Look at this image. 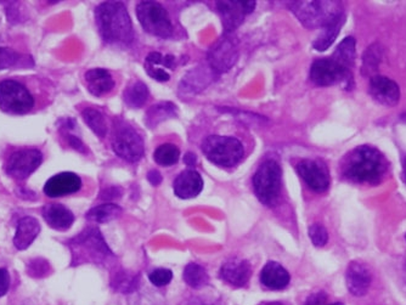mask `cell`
<instances>
[{
    "instance_id": "obj_32",
    "label": "cell",
    "mask_w": 406,
    "mask_h": 305,
    "mask_svg": "<svg viewBox=\"0 0 406 305\" xmlns=\"http://www.w3.org/2000/svg\"><path fill=\"white\" fill-rule=\"evenodd\" d=\"M183 278L190 287L195 288V290L205 287L210 280L205 268L201 265L196 264V263H190L185 266Z\"/></svg>"
},
{
    "instance_id": "obj_22",
    "label": "cell",
    "mask_w": 406,
    "mask_h": 305,
    "mask_svg": "<svg viewBox=\"0 0 406 305\" xmlns=\"http://www.w3.org/2000/svg\"><path fill=\"white\" fill-rule=\"evenodd\" d=\"M290 280L291 276L287 270L276 262L266 263L260 273V283H263L265 287L274 291L287 287Z\"/></svg>"
},
{
    "instance_id": "obj_12",
    "label": "cell",
    "mask_w": 406,
    "mask_h": 305,
    "mask_svg": "<svg viewBox=\"0 0 406 305\" xmlns=\"http://www.w3.org/2000/svg\"><path fill=\"white\" fill-rule=\"evenodd\" d=\"M238 59V46L228 34L222 36L208 53V62L213 72H228L229 69H233Z\"/></svg>"
},
{
    "instance_id": "obj_13",
    "label": "cell",
    "mask_w": 406,
    "mask_h": 305,
    "mask_svg": "<svg viewBox=\"0 0 406 305\" xmlns=\"http://www.w3.org/2000/svg\"><path fill=\"white\" fill-rule=\"evenodd\" d=\"M225 33L233 32L243 22V18L256 8L255 1L223 0L217 3Z\"/></svg>"
},
{
    "instance_id": "obj_40",
    "label": "cell",
    "mask_w": 406,
    "mask_h": 305,
    "mask_svg": "<svg viewBox=\"0 0 406 305\" xmlns=\"http://www.w3.org/2000/svg\"><path fill=\"white\" fill-rule=\"evenodd\" d=\"M327 294L325 292H315L306 298L304 305H327Z\"/></svg>"
},
{
    "instance_id": "obj_42",
    "label": "cell",
    "mask_w": 406,
    "mask_h": 305,
    "mask_svg": "<svg viewBox=\"0 0 406 305\" xmlns=\"http://www.w3.org/2000/svg\"><path fill=\"white\" fill-rule=\"evenodd\" d=\"M10 288V273L6 269H0V298L4 297Z\"/></svg>"
},
{
    "instance_id": "obj_28",
    "label": "cell",
    "mask_w": 406,
    "mask_h": 305,
    "mask_svg": "<svg viewBox=\"0 0 406 305\" xmlns=\"http://www.w3.org/2000/svg\"><path fill=\"white\" fill-rule=\"evenodd\" d=\"M331 57L344 69L351 71L356 61V39L353 36L344 38Z\"/></svg>"
},
{
    "instance_id": "obj_31",
    "label": "cell",
    "mask_w": 406,
    "mask_h": 305,
    "mask_svg": "<svg viewBox=\"0 0 406 305\" xmlns=\"http://www.w3.org/2000/svg\"><path fill=\"white\" fill-rule=\"evenodd\" d=\"M149 99V89L142 82H134L124 91V101L132 109H140Z\"/></svg>"
},
{
    "instance_id": "obj_37",
    "label": "cell",
    "mask_w": 406,
    "mask_h": 305,
    "mask_svg": "<svg viewBox=\"0 0 406 305\" xmlns=\"http://www.w3.org/2000/svg\"><path fill=\"white\" fill-rule=\"evenodd\" d=\"M28 276L33 278H44L51 273L50 263L44 258H34L27 263Z\"/></svg>"
},
{
    "instance_id": "obj_15",
    "label": "cell",
    "mask_w": 406,
    "mask_h": 305,
    "mask_svg": "<svg viewBox=\"0 0 406 305\" xmlns=\"http://www.w3.org/2000/svg\"><path fill=\"white\" fill-rule=\"evenodd\" d=\"M369 91L376 102L387 107L397 105L400 99V89L397 83L379 74L370 79Z\"/></svg>"
},
{
    "instance_id": "obj_34",
    "label": "cell",
    "mask_w": 406,
    "mask_h": 305,
    "mask_svg": "<svg viewBox=\"0 0 406 305\" xmlns=\"http://www.w3.org/2000/svg\"><path fill=\"white\" fill-rule=\"evenodd\" d=\"M28 61H32V59L9 48H0V71L14 67H26Z\"/></svg>"
},
{
    "instance_id": "obj_27",
    "label": "cell",
    "mask_w": 406,
    "mask_h": 305,
    "mask_svg": "<svg viewBox=\"0 0 406 305\" xmlns=\"http://www.w3.org/2000/svg\"><path fill=\"white\" fill-rule=\"evenodd\" d=\"M178 114L177 106L172 102H160L157 105L151 106L145 117V123L150 128L165 122L167 119L173 118Z\"/></svg>"
},
{
    "instance_id": "obj_35",
    "label": "cell",
    "mask_w": 406,
    "mask_h": 305,
    "mask_svg": "<svg viewBox=\"0 0 406 305\" xmlns=\"http://www.w3.org/2000/svg\"><path fill=\"white\" fill-rule=\"evenodd\" d=\"M139 278L137 275L129 273L128 271H119L114 275L111 285L116 291L121 293H132L137 288Z\"/></svg>"
},
{
    "instance_id": "obj_33",
    "label": "cell",
    "mask_w": 406,
    "mask_h": 305,
    "mask_svg": "<svg viewBox=\"0 0 406 305\" xmlns=\"http://www.w3.org/2000/svg\"><path fill=\"white\" fill-rule=\"evenodd\" d=\"M82 117L84 122L88 124V127L92 129L95 135L102 139L106 137L107 133V123H106L105 116L101 114L99 109H83Z\"/></svg>"
},
{
    "instance_id": "obj_9",
    "label": "cell",
    "mask_w": 406,
    "mask_h": 305,
    "mask_svg": "<svg viewBox=\"0 0 406 305\" xmlns=\"http://www.w3.org/2000/svg\"><path fill=\"white\" fill-rule=\"evenodd\" d=\"M34 107V99L27 88L16 81L0 83V109L5 114H26Z\"/></svg>"
},
{
    "instance_id": "obj_21",
    "label": "cell",
    "mask_w": 406,
    "mask_h": 305,
    "mask_svg": "<svg viewBox=\"0 0 406 305\" xmlns=\"http://www.w3.org/2000/svg\"><path fill=\"white\" fill-rule=\"evenodd\" d=\"M41 224L33 217L20 219L14 236V246L19 251H25L32 245L41 233Z\"/></svg>"
},
{
    "instance_id": "obj_41",
    "label": "cell",
    "mask_w": 406,
    "mask_h": 305,
    "mask_svg": "<svg viewBox=\"0 0 406 305\" xmlns=\"http://www.w3.org/2000/svg\"><path fill=\"white\" fill-rule=\"evenodd\" d=\"M64 135L66 137V140L69 142V145L74 149V150L78 151V152H82V154H86V146L83 144L82 140L79 137H76V135H71L67 132H64Z\"/></svg>"
},
{
    "instance_id": "obj_46",
    "label": "cell",
    "mask_w": 406,
    "mask_h": 305,
    "mask_svg": "<svg viewBox=\"0 0 406 305\" xmlns=\"http://www.w3.org/2000/svg\"><path fill=\"white\" fill-rule=\"evenodd\" d=\"M187 305H222L220 303L215 301H202V299H192L191 301L187 303Z\"/></svg>"
},
{
    "instance_id": "obj_48",
    "label": "cell",
    "mask_w": 406,
    "mask_h": 305,
    "mask_svg": "<svg viewBox=\"0 0 406 305\" xmlns=\"http://www.w3.org/2000/svg\"><path fill=\"white\" fill-rule=\"evenodd\" d=\"M266 305H285L283 303H278V301H273V303H268Z\"/></svg>"
},
{
    "instance_id": "obj_1",
    "label": "cell",
    "mask_w": 406,
    "mask_h": 305,
    "mask_svg": "<svg viewBox=\"0 0 406 305\" xmlns=\"http://www.w3.org/2000/svg\"><path fill=\"white\" fill-rule=\"evenodd\" d=\"M387 172V161L372 146H359L351 151L343 164L344 177L359 184H379Z\"/></svg>"
},
{
    "instance_id": "obj_30",
    "label": "cell",
    "mask_w": 406,
    "mask_h": 305,
    "mask_svg": "<svg viewBox=\"0 0 406 305\" xmlns=\"http://www.w3.org/2000/svg\"><path fill=\"white\" fill-rule=\"evenodd\" d=\"M382 57H384V48L379 44H374L367 48V50L363 56V74L365 77H374Z\"/></svg>"
},
{
    "instance_id": "obj_2",
    "label": "cell",
    "mask_w": 406,
    "mask_h": 305,
    "mask_svg": "<svg viewBox=\"0 0 406 305\" xmlns=\"http://www.w3.org/2000/svg\"><path fill=\"white\" fill-rule=\"evenodd\" d=\"M95 21L99 33L109 44H129L134 39L132 21L128 11L121 1H106L95 9Z\"/></svg>"
},
{
    "instance_id": "obj_45",
    "label": "cell",
    "mask_w": 406,
    "mask_h": 305,
    "mask_svg": "<svg viewBox=\"0 0 406 305\" xmlns=\"http://www.w3.org/2000/svg\"><path fill=\"white\" fill-rule=\"evenodd\" d=\"M16 192H18V196L21 197L23 200H37V195H36L34 192L31 191V190H27V189H20V190H18Z\"/></svg>"
},
{
    "instance_id": "obj_14",
    "label": "cell",
    "mask_w": 406,
    "mask_h": 305,
    "mask_svg": "<svg viewBox=\"0 0 406 305\" xmlns=\"http://www.w3.org/2000/svg\"><path fill=\"white\" fill-rule=\"evenodd\" d=\"M297 172L313 191L325 192L330 187L329 170L319 161H302L297 165Z\"/></svg>"
},
{
    "instance_id": "obj_47",
    "label": "cell",
    "mask_w": 406,
    "mask_h": 305,
    "mask_svg": "<svg viewBox=\"0 0 406 305\" xmlns=\"http://www.w3.org/2000/svg\"><path fill=\"white\" fill-rule=\"evenodd\" d=\"M196 155H194V154H190V152H189V154H187V155H185V157H184V162H185V163H187V165H189V167H191V165H195V163H196Z\"/></svg>"
},
{
    "instance_id": "obj_51",
    "label": "cell",
    "mask_w": 406,
    "mask_h": 305,
    "mask_svg": "<svg viewBox=\"0 0 406 305\" xmlns=\"http://www.w3.org/2000/svg\"><path fill=\"white\" fill-rule=\"evenodd\" d=\"M405 238H406V236H405Z\"/></svg>"
},
{
    "instance_id": "obj_39",
    "label": "cell",
    "mask_w": 406,
    "mask_h": 305,
    "mask_svg": "<svg viewBox=\"0 0 406 305\" xmlns=\"http://www.w3.org/2000/svg\"><path fill=\"white\" fill-rule=\"evenodd\" d=\"M149 278H150L151 283L155 285L156 287H163V286H167L172 278H173V273L169 269H156L152 271V273L149 275Z\"/></svg>"
},
{
    "instance_id": "obj_17",
    "label": "cell",
    "mask_w": 406,
    "mask_h": 305,
    "mask_svg": "<svg viewBox=\"0 0 406 305\" xmlns=\"http://www.w3.org/2000/svg\"><path fill=\"white\" fill-rule=\"evenodd\" d=\"M348 291L353 296H365L372 281V275L369 268L360 262H351L346 273Z\"/></svg>"
},
{
    "instance_id": "obj_38",
    "label": "cell",
    "mask_w": 406,
    "mask_h": 305,
    "mask_svg": "<svg viewBox=\"0 0 406 305\" xmlns=\"http://www.w3.org/2000/svg\"><path fill=\"white\" fill-rule=\"evenodd\" d=\"M309 237H311L313 245L316 247H324L329 241L327 230L320 224L311 225V228H309Z\"/></svg>"
},
{
    "instance_id": "obj_16",
    "label": "cell",
    "mask_w": 406,
    "mask_h": 305,
    "mask_svg": "<svg viewBox=\"0 0 406 305\" xmlns=\"http://www.w3.org/2000/svg\"><path fill=\"white\" fill-rule=\"evenodd\" d=\"M82 187V179L78 177L76 173L71 172H64L51 177L46 182L44 187V194L51 198L67 196L72 195L74 192H78Z\"/></svg>"
},
{
    "instance_id": "obj_26",
    "label": "cell",
    "mask_w": 406,
    "mask_h": 305,
    "mask_svg": "<svg viewBox=\"0 0 406 305\" xmlns=\"http://www.w3.org/2000/svg\"><path fill=\"white\" fill-rule=\"evenodd\" d=\"M344 22H346V15L343 14L336 21H333V22L327 25L326 27L323 28V32L313 43V46H314L315 49L318 51L327 50L330 46H332L334 41H336V38L341 32V28L343 27Z\"/></svg>"
},
{
    "instance_id": "obj_49",
    "label": "cell",
    "mask_w": 406,
    "mask_h": 305,
    "mask_svg": "<svg viewBox=\"0 0 406 305\" xmlns=\"http://www.w3.org/2000/svg\"><path fill=\"white\" fill-rule=\"evenodd\" d=\"M404 174H405V177H406V156H405V160H404Z\"/></svg>"
},
{
    "instance_id": "obj_4",
    "label": "cell",
    "mask_w": 406,
    "mask_h": 305,
    "mask_svg": "<svg viewBox=\"0 0 406 305\" xmlns=\"http://www.w3.org/2000/svg\"><path fill=\"white\" fill-rule=\"evenodd\" d=\"M288 8L306 28L326 27L343 15L342 4L338 1H292Z\"/></svg>"
},
{
    "instance_id": "obj_24",
    "label": "cell",
    "mask_w": 406,
    "mask_h": 305,
    "mask_svg": "<svg viewBox=\"0 0 406 305\" xmlns=\"http://www.w3.org/2000/svg\"><path fill=\"white\" fill-rule=\"evenodd\" d=\"M86 83L88 90L94 96H102L109 94L114 87V81L109 71L104 69H89L86 74Z\"/></svg>"
},
{
    "instance_id": "obj_19",
    "label": "cell",
    "mask_w": 406,
    "mask_h": 305,
    "mask_svg": "<svg viewBox=\"0 0 406 305\" xmlns=\"http://www.w3.org/2000/svg\"><path fill=\"white\" fill-rule=\"evenodd\" d=\"M203 180L196 170L187 169L179 174L174 182V192L179 198H194L201 194Z\"/></svg>"
},
{
    "instance_id": "obj_7",
    "label": "cell",
    "mask_w": 406,
    "mask_h": 305,
    "mask_svg": "<svg viewBox=\"0 0 406 305\" xmlns=\"http://www.w3.org/2000/svg\"><path fill=\"white\" fill-rule=\"evenodd\" d=\"M137 15L142 27L152 36L168 38L173 34V26L168 13L156 1H142L137 6Z\"/></svg>"
},
{
    "instance_id": "obj_8",
    "label": "cell",
    "mask_w": 406,
    "mask_h": 305,
    "mask_svg": "<svg viewBox=\"0 0 406 305\" xmlns=\"http://www.w3.org/2000/svg\"><path fill=\"white\" fill-rule=\"evenodd\" d=\"M112 149L116 155L128 162H137L144 156V142L140 134L121 121L114 124Z\"/></svg>"
},
{
    "instance_id": "obj_5",
    "label": "cell",
    "mask_w": 406,
    "mask_h": 305,
    "mask_svg": "<svg viewBox=\"0 0 406 305\" xmlns=\"http://www.w3.org/2000/svg\"><path fill=\"white\" fill-rule=\"evenodd\" d=\"M202 151L212 163L220 167H234L241 162L245 150L238 139L212 135L202 142Z\"/></svg>"
},
{
    "instance_id": "obj_36",
    "label": "cell",
    "mask_w": 406,
    "mask_h": 305,
    "mask_svg": "<svg viewBox=\"0 0 406 305\" xmlns=\"http://www.w3.org/2000/svg\"><path fill=\"white\" fill-rule=\"evenodd\" d=\"M179 157H180V151L173 144H163V145L158 146L154 154L156 162L165 167L177 163Z\"/></svg>"
},
{
    "instance_id": "obj_18",
    "label": "cell",
    "mask_w": 406,
    "mask_h": 305,
    "mask_svg": "<svg viewBox=\"0 0 406 305\" xmlns=\"http://www.w3.org/2000/svg\"><path fill=\"white\" fill-rule=\"evenodd\" d=\"M219 275L220 278L229 285L235 287H243L251 278V265L247 260L233 258L224 263L223 266L220 268Z\"/></svg>"
},
{
    "instance_id": "obj_50",
    "label": "cell",
    "mask_w": 406,
    "mask_h": 305,
    "mask_svg": "<svg viewBox=\"0 0 406 305\" xmlns=\"http://www.w3.org/2000/svg\"><path fill=\"white\" fill-rule=\"evenodd\" d=\"M327 305H343V303H332V304H327Z\"/></svg>"
},
{
    "instance_id": "obj_6",
    "label": "cell",
    "mask_w": 406,
    "mask_h": 305,
    "mask_svg": "<svg viewBox=\"0 0 406 305\" xmlns=\"http://www.w3.org/2000/svg\"><path fill=\"white\" fill-rule=\"evenodd\" d=\"M253 187L257 197L264 205H273L281 191V167L274 160L260 164L253 177Z\"/></svg>"
},
{
    "instance_id": "obj_20",
    "label": "cell",
    "mask_w": 406,
    "mask_h": 305,
    "mask_svg": "<svg viewBox=\"0 0 406 305\" xmlns=\"http://www.w3.org/2000/svg\"><path fill=\"white\" fill-rule=\"evenodd\" d=\"M46 223L54 230L66 231L74 222V215L71 210L60 203H50L43 207L41 210Z\"/></svg>"
},
{
    "instance_id": "obj_10",
    "label": "cell",
    "mask_w": 406,
    "mask_h": 305,
    "mask_svg": "<svg viewBox=\"0 0 406 305\" xmlns=\"http://www.w3.org/2000/svg\"><path fill=\"white\" fill-rule=\"evenodd\" d=\"M311 79L320 87H330L344 83L346 87L349 88V83L353 81L351 71L344 69L332 57L316 60L314 64L311 65Z\"/></svg>"
},
{
    "instance_id": "obj_3",
    "label": "cell",
    "mask_w": 406,
    "mask_h": 305,
    "mask_svg": "<svg viewBox=\"0 0 406 305\" xmlns=\"http://www.w3.org/2000/svg\"><path fill=\"white\" fill-rule=\"evenodd\" d=\"M67 246L72 255V266L82 264L106 265L114 258L99 229H86L78 236L69 240Z\"/></svg>"
},
{
    "instance_id": "obj_43",
    "label": "cell",
    "mask_w": 406,
    "mask_h": 305,
    "mask_svg": "<svg viewBox=\"0 0 406 305\" xmlns=\"http://www.w3.org/2000/svg\"><path fill=\"white\" fill-rule=\"evenodd\" d=\"M121 196V189L119 187H110L106 189L105 191L101 192V198L102 200H114L116 197Z\"/></svg>"
},
{
    "instance_id": "obj_44",
    "label": "cell",
    "mask_w": 406,
    "mask_h": 305,
    "mask_svg": "<svg viewBox=\"0 0 406 305\" xmlns=\"http://www.w3.org/2000/svg\"><path fill=\"white\" fill-rule=\"evenodd\" d=\"M147 180L152 184V185H160L161 182H162V175H161L160 172H157V170H151L147 174Z\"/></svg>"
},
{
    "instance_id": "obj_25",
    "label": "cell",
    "mask_w": 406,
    "mask_h": 305,
    "mask_svg": "<svg viewBox=\"0 0 406 305\" xmlns=\"http://www.w3.org/2000/svg\"><path fill=\"white\" fill-rule=\"evenodd\" d=\"M210 81L212 76L208 73V69L205 67H197L196 69L187 73V77L183 78L179 90L183 94H195L197 91L205 89Z\"/></svg>"
},
{
    "instance_id": "obj_29",
    "label": "cell",
    "mask_w": 406,
    "mask_h": 305,
    "mask_svg": "<svg viewBox=\"0 0 406 305\" xmlns=\"http://www.w3.org/2000/svg\"><path fill=\"white\" fill-rule=\"evenodd\" d=\"M122 215V208L114 203H105V205H96L88 212L86 218L96 224L110 223L114 219L119 218Z\"/></svg>"
},
{
    "instance_id": "obj_11",
    "label": "cell",
    "mask_w": 406,
    "mask_h": 305,
    "mask_svg": "<svg viewBox=\"0 0 406 305\" xmlns=\"http://www.w3.org/2000/svg\"><path fill=\"white\" fill-rule=\"evenodd\" d=\"M43 162L41 151L23 149L10 156L5 163V172L15 180H25L31 177Z\"/></svg>"
},
{
    "instance_id": "obj_23",
    "label": "cell",
    "mask_w": 406,
    "mask_h": 305,
    "mask_svg": "<svg viewBox=\"0 0 406 305\" xmlns=\"http://www.w3.org/2000/svg\"><path fill=\"white\" fill-rule=\"evenodd\" d=\"M174 67H175L174 56H170V55L163 56L160 53H151L147 55L145 69L151 78H154L158 82L169 81L170 76L165 69H174Z\"/></svg>"
}]
</instances>
